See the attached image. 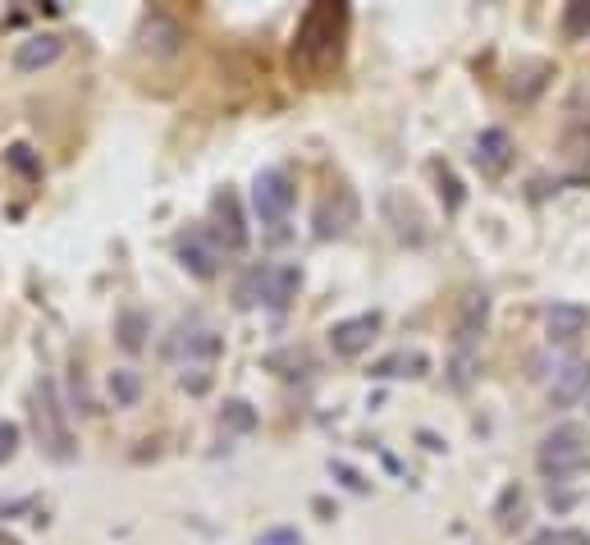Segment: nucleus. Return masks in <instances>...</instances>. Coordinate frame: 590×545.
Listing matches in <instances>:
<instances>
[{
  "label": "nucleus",
  "mask_w": 590,
  "mask_h": 545,
  "mask_svg": "<svg viewBox=\"0 0 590 545\" xmlns=\"http://www.w3.org/2000/svg\"><path fill=\"white\" fill-rule=\"evenodd\" d=\"M344 28H348V5H312L298 23V37H293V69L325 74L330 65H339Z\"/></svg>",
  "instance_id": "f257e3e1"
},
{
  "label": "nucleus",
  "mask_w": 590,
  "mask_h": 545,
  "mask_svg": "<svg viewBox=\"0 0 590 545\" xmlns=\"http://www.w3.org/2000/svg\"><path fill=\"white\" fill-rule=\"evenodd\" d=\"M536 463H540V472H545L549 481H568V477H577V472H586L590 468V436H586V426H577V422L554 426V431L540 440Z\"/></svg>",
  "instance_id": "f03ea898"
},
{
  "label": "nucleus",
  "mask_w": 590,
  "mask_h": 545,
  "mask_svg": "<svg viewBox=\"0 0 590 545\" xmlns=\"http://www.w3.org/2000/svg\"><path fill=\"white\" fill-rule=\"evenodd\" d=\"M69 408L60 404V390H55V381H37L33 390V426H37V440H42V449L51 458H60V463H69L74 458V436H69V422H65Z\"/></svg>",
  "instance_id": "7ed1b4c3"
},
{
  "label": "nucleus",
  "mask_w": 590,
  "mask_h": 545,
  "mask_svg": "<svg viewBox=\"0 0 590 545\" xmlns=\"http://www.w3.org/2000/svg\"><path fill=\"white\" fill-rule=\"evenodd\" d=\"M170 353L174 362H183V371L188 367H211L215 358H220V335H215L211 326H206V321H183L179 330H174L170 335Z\"/></svg>",
  "instance_id": "20e7f679"
},
{
  "label": "nucleus",
  "mask_w": 590,
  "mask_h": 545,
  "mask_svg": "<svg viewBox=\"0 0 590 545\" xmlns=\"http://www.w3.org/2000/svg\"><path fill=\"white\" fill-rule=\"evenodd\" d=\"M252 211L261 216V225H284L293 211V179L284 170H261L252 179Z\"/></svg>",
  "instance_id": "39448f33"
},
{
  "label": "nucleus",
  "mask_w": 590,
  "mask_h": 545,
  "mask_svg": "<svg viewBox=\"0 0 590 545\" xmlns=\"http://www.w3.org/2000/svg\"><path fill=\"white\" fill-rule=\"evenodd\" d=\"M174 248H179V262L188 266L197 280H211V275L220 271V262H225V248H220L215 234H206V229H188V234H179Z\"/></svg>",
  "instance_id": "423d86ee"
},
{
  "label": "nucleus",
  "mask_w": 590,
  "mask_h": 545,
  "mask_svg": "<svg viewBox=\"0 0 590 545\" xmlns=\"http://www.w3.org/2000/svg\"><path fill=\"white\" fill-rule=\"evenodd\" d=\"M376 330H380V312H362V317L334 321L330 326V349L339 353V358H357V353L371 349Z\"/></svg>",
  "instance_id": "0eeeda50"
},
{
  "label": "nucleus",
  "mask_w": 590,
  "mask_h": 545,
  "mask_svg": "<svg viewBox=\"0 0 590 545\" xmlns=\"http://www.w3.org/2000/svg\"><path fill=\"white\" fill-rule=\"evenodd\" d=\"M211 211H215V243L225 252H243L247 248V225H243V211H238V197L229 193H215V202H211Z\"/></svg>",
  "instance_id": "6e6552de"
},
{
  "label": "nucleus",
  "mask_w": 590,
  "mask_h": 545,
  "mask_svg": "<svg viewBox=\"0 0 590 545\" xmlns=\"http://www.w3.org/2000/svg\"><path fill=\"white\" fill-rule=\"evenodd\" d=\"M485 321H490V294H485V289H472V294L462 298V307H458V326H453V349H472L476 339H481Z\"/></svg>",
  "instance_id": "1a4fd4ad"
},
{
  "label": "nucleus",
  "mask_w": 590,
  "mask_h": 545,
  "mask_svg": "<svg viewBox=\"0 0 590 545\" xmlns=\"http://www.w3.org/2000/svg\"><path fill=\"white\" fill-rule=\"evenodd\" d=\"M298 284H302L298 266H261V307L284 312L293 303V294H298Z\"/></svg>",
  "instance_id": "9d476101"
},
{
  "label": "nucleus",
  "mask_w": 590,
  "mask_h": 545,
  "mask_svg": "<svg viewBox=\"0 0 590 545\" xmlns=\"http://www.w3.org/2000/svg\"><path fill=\"white\" fill-rule=\"evenodd\" d=\"M60 55H65V37H60V33H33V37H23V42H19L14 65H19L23 74H33V69L55 65Z\"/></svg>",
  "instance_id": "9b49d317"
},
{
  "label": "nucleus",
  "mask_w": 590,
  "mask_h": 545,
  "mask_svg": "<svg viewBox=\"0 0 590 545\" xmlns=\"http://www.w3.org/2000/svg\"><path fill=\"white\" fill-rule=\"evenodd\" d=\"M472 161L481 165V175H504L508 165H513V138H508L504 129H485L481 138H476Z\"/></svg>",
  "instance_id": "f8f14e48"
},
{
  "label": "nucleus",
  "mask_w": 590,
  "mask_h": 545,
  "mask_svg": "<svg viewBox=\"0 0 590 545\" xmlns=\"http://www.w3.org/2000/svg\"><path fill=\"white\" fill-rule=\"evenodd\" d=\"M590 326V312L581 303H554L545 312V330L554 344H572V339H581Z\"/></svg>",
  "instance_id": "ddd939ff"
},
{
  "label": "nucleus",
  "mask_w": 590,
  "mask_h": 545,
  "mask_svg": "<svg viewBox=\"0 0 590 545\" xmlns=\"http://www.w3.org/2000/svg\"><path fill=\"white\" fill-rule=\"evenodd\" d=\"M586 394H590V362H572V367H563L554 376V385H549V404L572 408L577 399H586Z\"/></svg>",
  "instance_id": "4468645a"
},
{
  "label": "nucleus",
  "mask_w": 590,
  "mask_h": 545,
  "mask_svg": "<svg viewBox=\"0 0 590 545\" xmlns=\"http://www.w3.org/2000/svg\"><path fill=\"white\" fill-rule=\"evenodd\" d=\"M430 367V358L426 353H389V358H380L376 367H371V376H376V381H394V376H421V371Z\"/></svg>",
  "instance_id": "2eb2a0df"
},
{
  "label": "nucleus",
  "mask_w": 590,
  "mask_h": 545,
  "mask_svg": "<svg viewBox=\"0 0 590 545\" xmlns=\"http://www.w3.org/2000/svg\"><path fill=\"white\" fill-rule=\"evenodd\" d=\"M183 42V28L174 19H165V14H151L147 19V46H156L161 55H174Z\"/></svg>",
  "instance_id": "dca6fc26"
},
{
  "label": "nucleus",
  "mask_w": 590,
  "mask_h": 545,
  "mask_svg": "<svg viewBox=\"0 0 590 545\" xmlns=\"http://www.w3.org/2000/svg\"><path fill=\"white\" fill-rule=\"evenodd\" d=\"M106 385H110V399H115L119 408H133L142 399V376L133 367H115Z\"/></svg>",
  "instance_id": "f3484780"
},
{
  "label": "nucleus",
  "mask_w": 590,
  "mask_h": 545,
  "mask_svg": "<svg viewBox=\"0 0 590 545\" xmlns=\"http://www.w3.org/2000/svg\"><path fill=\"white\" fill-rule=\"evenodd\" d=\"M270 371H279V376H307L312 371V353L307 349H279L266 358Z\"/></svg>",
  "instance_id": "a211bd4d"
},
{
  "label": "nucleus",
  "mask_w": 590,
  "mask_h": 545,
  "mask_svg": "<svg viewBox=\"0 0 590 545\" xmlns=\"http://www.w3.org/2000/svg\"><path fill=\"white\" fill-rule=\"evenodd\" d=\"M558 28H563L568 42H581V37L590 33V0H572L568 10H563V23H558Z\"/></svg>",
  "instance_id": "6ab92c4d"
},
{
  "label": "nucleus",
  "mask_w": 590,
  "mask_h": 545,
  "mask_svg": "<svg viewBox=\"0 0 590 545\" xmlns=\"http://www.w3.org/2000/svg\"><path fill=\"white\" fill-rule=\"evenodd\" d=\"M147 312H138V307H133V312H124V317H119V344H124V349L129 353H138L142 344H147Z\"/></svg>",
  "instance_id": "aec40b11"
},
{
  "label": "nucleus",
  "mask_w": 590,
  "mask_h": 545,
  "mask_svg": "<svg viewBox=\"0 0 590 545\" xmlns=\"http://www.w3.org/2000/svg\"><path fill=\"white\" fill-rule=\"evenodd\" d=\"M522 509H526L522 486H508L504 500H499V513H494V518H499V527H504V532H513V527L522 523Z\"/></svg>",
  "instance_id": "412c9836"
},
{
  "label": "nucleus",
  "mask_w": 590,
  "mask_h": 545,
  "mask_svg": "<svg viewBox=\"0 0 590 545\" xmlns=\"http://www.w3.org/2000/svg\"><path fill=\"white\" fill-rule=\"evenodd\" d=\"M220 426H225V431H252V426H257V413H252L247 399H229L225 413H220Z\"/></svg>",
  "instance_id": "4be33fe9"
},
{
  "label": "nucleus",
  "mask_w": 590,
  "mask_h": 545,
  "mask_svg": "<svg viewBox=\"0 0 590 545\" xmlns=\"http://www.w3.org/2000/svg\"><path fill=\"white\" fill-rule=\"evenodd\" d=\"M526 545H590V532H581V527H549V532H536Z\"/></svg>",
  "instance_id": "5701e85b"
},
{
  "label": "nucleus",
  "mask_w": 590,
  "mask_h": 545,
  "mask_svg": "<svg viewBox=\"0 0 590 545\" xmlns=\"http://www.w3.org/2000/svg\"><path fill=\"white\" fill-rule=\"evenodd\" d=\"M476 376V353L472 349H458L453 353V390H467Z\"/></svg>",
  "instance_id": "b1692460"
},
{
  "label": "nucleus",
  "mask_w": 590,
  "mask_h": 545,
  "mask_svg": "<svg viewBox=\"0 0 590 545\" xmlns=\"http://www.w3.org/2000/svg\"><path fill=\"white\" fill-rule=\"evenodd\" d=\"M10 161L19 165V170H23L28 179L42 175V161H33V147H23V142H14V147H10Z\"/></svg>",
  "instance_id": "393cba45"
},
{
  "label": "nucleus",
  "mask_w": 590,
  "mask_h": 545,
  "mask_svg": "<svg viewBox=\"0 0 590 545\" xmlns=\"http://www.w3.org/2000/svg\"><path fill=\"white\" fill-rule=\"evenodd\" d=\"M179 381H183V390L188 394H206L211 390V367H188Z\"/></svg>",
  "instance_id": "a878e982"
},
{
  "label": "nucleus",
  "mask_w": 590,
  "mask_h": 545,
  "mask_svg": "<svg viewBox=\"0 0 590 545\" xmlns=\"http://www.w3.org/2000/svg\"><path fill=\"white\" fill-rule=\"evenodd\" d=\"M14 454H19V426L0 422V463H10Z\"/></svg>",
  "instance_id": "bb28decb"
},
{
  "label": "nucleus",
  "mask_w": 590,
  "mask_h": 545,
  "mask_svg": "<svg viewBox=\"0 0 590 545\" xmlns=\"http://www.w3.org/2000/svg\"><path fill=\"white\" fill-rule=\"evenodd\" d=\"M261 545H302V536L289 527H270V532H261Z\"/></svg>",
  "instance_id": "cd10ccee"
},
{
  "label": "nucleus",
  "mask_w": 590,
  "mask_h": 545,
  "mask_svg": "<svg viewBox=\"0 0 590 545\" xmlns=\"http://www.w3.org/2000/svg\"><path fill=\"white\" fill-rule=\"evenodd\" d=\"M440 193L449 197V211H458V207H462V188H458V179H453L449 170H440Z\"/></svg>",
  "instance_id": "c85d7f7f"
},
{
  "label": "nucleus",
  "mask_w": 590,
  "mask_h": 545,
  "mask_svg": "<svg viewBox=\"0 0 590 545\" xmlns=\"http://www.w3.org/2000/svg\"><path fill=\"white\" fill-rule=\"evenodd\" d=\"M334 472L344 477V486H348V491H366V477H362V472H353L348 463H334Z\"/></svg>",
  "instance_id": "c756f323"
},
{
  "label": "nucleus",
  "mask_w": 590,
  "mask_h": 545,
  "mask_svg": "<svg viewBox=\"0 0 590 545\" xmlns=\"http://www.w3.org/2000/svg\"><path fill=\"white\" fill-rule=\"evenodd\" d=\"M0 545H19V541H14V536H10V532H0Z\"/></svg>",
  "instance_id": "7c9ffc66"
}]
</instances>
